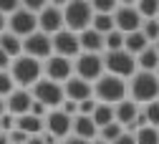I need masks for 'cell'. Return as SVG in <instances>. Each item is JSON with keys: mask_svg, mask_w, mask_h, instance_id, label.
<instances>
[{"mask_svg": "<svg viewBox=\"0 0 159 144\" xmlns=\"http://www.w3.org/2000/svg\"><path fill=\"white\" fill-rule=\"evenodd\" d=\"M91 116H93V121H96V127H98V129L106 127V124H111V121H116L114 106H111V104H101V101H98V106H96V111H93Z\"/></svg>", "mask_w": 159, "mask_h": 144, "instance_id": "cb8c5ba5", "label": "cell"}, {"mask_svg": "<svg viewBox=\"0 0 159 144\" xmlns=\"http://www.w3.org/2000/svg\"><path fill=\"white\" fill-rule=\"evenodd\" d=\"M144 114H147L149 127H157V129H159V99H157V101H149V104H144Z\"/></svg>", "mask_w": 159, "mask_h": 144, "instance_id": "1f68e13d", "label": "cell"}, {"mask_svg": "<svg viewBox=\"0 0 159 144\" xmlns=\"http://www.w3.org/2000/svg\"><path fill=\"white\" fill-rule=\"evenodd\" d=\"M5 111H8V104H5V99H3V96H0V116H3Z\"/></svg>", "mask_w": 159, "mask_h": 144, "instance_id": "c3c4849f", "label": "cell"}, {"mask_svg": "<svg viewBox=\"0 0 159 144\" xmlns=\"http://www.w3.org/2000/svg\"><path fill=\"white\" fill-rule=\"evenodd\" d=\"M157 76H159V68H157Z\"/></svg>", "mask_w": 159, "mask_h": 144, "instance_id": "f5cc1de1", "label": "cell"}, {"mask_svg": "<svg viewBox=\"0 0 159 144\" xmlns=\"http://www.w3.org/2000/svg\"><path fill=\"white\" fill-rule=\"evenodd\" d=\"M48 3H51V5H56V8H66L71 0H48Z\"/></svg>", "mask_w": 159, "mask_h": 144, "instance_id": "ee69618b", "label": "cell"}, {"mask_svg": "<svg viewBox=\"0 0 159 144\" xmlns=\"http://www.w3.org/2000/svg\"><path fill=\"white\" fill-rule=\"evenodd\" d=\"M46 5H51L48 0H20V8H25V10H30V13H41Z\"/></svg>", "mask_w": 159, "mask_h": 144, "instance_id": "836d02e7", "label": "cell"}, {"mask_svg": "<svg viewBox=\"0 0 159 144\" xmlns=\"http://www.w3.org/2000/svg\"><path fill=\"white\" fill-rule=\"evenodd\" d=\"M136 10L144 20L159 18V0H136Z\"/></svg>", "mask_w": 159, "mask_h": 144, "instance_id": "4316f807", "label": "cell"}, {"mask_svg": "<svg viewBox=\"0 0 159 144\" xmlns=\"http://www.w3.org/2000/svg\"><path fill=\"white\" fill-rule=\"evenodd\" d=\"M114 114H116V121L126 129L129 124H134V119L139 116V104H136V101H131V99L126 96L124 101H119V104L114 106Z\"/></svg>", "mask_w": 159, "mask_h": 144, "instance_id": "d6986e66", "label": "cell"}, {"mask_svg": "<svg viewBox=\"0 0 159 144\" xmlns=\"http://www.w3.org/2000/svg\"><path fill=\"white\" fill-rule=\"evenodd\" d=\"M10 63H13V58L0 48V71H10Z\"/></svg>", "mask_w": 159, "mask_h": 144, "instance_id": "b9f144b4", "label": "cell"}, {"mask_svg": "<svg viewBox=\"0 0 159 144\" xmlns=\"http://www.w3.org/2000/svg\"><path fill=\"white\" fill-rule=\"evenodd\" d=\"M23 53L38 61H48L53 56V35L43 33V30H35L28 38H23Z\"/></svg>", "mask_w": 159, "mask_h": 144, "instance_id": "ba28073f", "label": "cell"}, {"mask_svg": "<svg viewBox=\"0 0 159 144\" xmlns=\"http://www.w3.org/2000/svg\"><path fill=\"white\" fill-rule=\"evenodd\" d=\"M63 20H66V28L73 33H84L86 28H91V23H93L91 0H71L63 8Z\"/></svg>", "mask_w": 159, "mask_h": 144, "instance_id": "277c9868", "label": "cell"}, {"mask_svg": "<svg viewBox=\"0 0 159 144\" xmlns=\"http://www.w3.org/2000/svg\"><path fill=\"white\" fill-rule=\"evenodd\" d=\"M41 73H43V63L38 58L25 56V53L13 58V63H10V76H13V81L20 89H30L38 78H43Z\"/></svg>", "mask_w": 159, "mask_h": 144, "instance_id": "3957f363", "label": "cell"}, {"mask_svg": "<svg viewBox=\"0 0 159 144\" xmlns=\"http://www.w3.org/2000/svg\"><path fill=\"white\" fill-rule=\"evenodd\" d=\"M119 5H136V0H119Z\"/></svg>", "mask_w": 159, "mask_h": 144, "instance_id": "681fc988", "label": "cell"}, {"mask_svg": "<svg viewBox=\"0 0 159 144\" xmlns=\"http://www.w3.org/2000/svg\"><path fill=\"white\" fill-rule=\"evenodd\" d=\"M111 144H136V137H134L131 132H126V129H124V134L119 137V139H114Z\"/></svg>", "mask_w": 159, "mask_h": 144, "instance_id": "60d3db41", "label": "cell"}, {"mask_svg": "<svg viewBox=\"0 0 159 144\" xmlns=\"http://www.w3.org/2000/svg\"><path fill=\"white\" fill-rule=\"evenodd\" d=\"M25 144H46V142H43V137H41V134H35V137H30Z\"/></svg>", "mask_w": 159, "mask_h": 144, "instance_id": "f6af8a7d", "label": "cell"}, {"mask_svg": "<svg viewBox=\"0 0 159 144\" xmlns=\"http://www.w3.org/2000/svg\"><path fill=\"white\" fill-rule=\"evenodd\" d=\"M13 91H15V81H13L10 71H0V96L8 99Z\"/></svg>", "mask_w": 159, "mask_h": 144, "instance_id": "4dcf8cb0", "label": "cell"}, {"mask_svg": "<svg viewBox=\"0 0 159 144\" xmlns=\"http://www.w3.org/2000/svg\"><path fill=\"white\" fill-rule=\"evenodd\" d=\"M66 28V20H63V8H56V5H46L41 13H38V30H43L48 35H56L58 30Z\"/></svg>", "mask_w": 159, "mask_h": 144, "instance_id": "4fadbf2b", "label": "cell"}, {"mask_svg": "<svg viewBox=\"0 0 159 144\" xmlns=\"http://www.w3.org/2000/svg\"><path fill=\"white\" fill-rule=\"evenodd\" d=\"M93 96H96V101H101V104L116 106L119 101H124L129 96V81L119 78L114 73H104L98 81H93Z\"/></svg>", "mask_w": 159, "mask_h": 144, "instance_id": "6da1fadb", "label": "cell"}, {"mask_svg": "<svg viewBox=\"0 0 159 144\" xmlns=\"http://www.w3.org/2000/svg\"><path fill=\"white\" fill-rule=\"evenodd\" d=\"M8 30L15 33L18 38H28L30 33L38 30V15L25 8H18L13 15H8Z\"/></svg>", "mask_w": 159, "mask_h": 144, "instance_id": "9c48e42d", "label": "cell"}, {"mask_svg": "<svg viewBox=\"0 0 159 144\" xmlns=\"http://www.w3.org/2000/svg\"><path fill=\"white\" fill-rule=\"evenodd\" d=\"M3 30H8V15L0 13V33H3Z\"/></svg>", "mask_w": 159, "mask_h": 144, "instance_id": "bcb514c9", "label": "cell"}, {"mask_svg": "<svg viewBox=\"0 0 159 144\" xmlns=\"http://www.w3.org/2000/svg\"><path fill=\"white\" fill-rule=\"evenodd\" d=\"M136 66H139V71H154L157 73V68H159V51H157L154 43L136 56Z\"/></svg>", "mask_w": 159, "mask_h": 144, "instance_id": "7402d4cb", "label": "cell"}, {"mask_svg": "<svg viewBox=\"0 0 159 144\" xmlns=\"http://www.w3.org/2000/svg\"><path fill=\"white\" fill-rule=\"evenodd\" d=\"M5 104H8V111H10L13 116L30 114V106H33V94H30V89H20V86H18V89L5 99Z\"/></svg>", "mask_w": 159, "mask_h": 144, "instance_id": "2e32d148", "label": "cell"}, {"mask_svg": "<svg viewBox=\"0 0 159 144\" xmlns=\"http://www.w3.org/2000/svg\"><path fill=\"white\" fill-rule=\"evenodd\" d=\"M124 134V127L119 124V121H111V124H106V127H101L98 129V139H104V142H114V139H119Z\"/></svg>", "mask_w": 159, "mask_h": 144, "instance_id": "f1b7e54d", "label": "cell"}, {"mask_svg": "<svg viewBox=\"0 0 159 144\" xmlns=\"http://www.w3.org/2000/svg\"><path fill=\"white\" fill-rule=\"evenodd\" d=\"M96 106H98L96 96H93V99H86V101H81V104H78V114H86V116H91V114L96 111Z\"/></svg>", "mask_w": 159, "mask_h": 144, "instance_id": "e575fe53", "label": "cell"}, {"mask_svg": "<svg viewBox=\"0 0 159 144\" xmlns=\"http://www.w3.org/2000/svg\"><path fill=\"white\" fill-rule=\"evenodd\" d=\"M53 53L58 56H66V58H76L81 53V43H78V33L63 28L53 35Z\"/></svg>", "mask_w": 159, "mask_h": 144, "instance_id": "5bb4252c", "label": "cell"}, {"mask_svg": "<svg viewBox=\"0 0 159 144\" xmlns=\"http://www.w3.org/2000/svg\"><path fill=\"white\" fill-rule=\"evenodd\" d=\"M51 109L46 106V104H41V101H35L33 99V106H30V114H35V116H41V119H46V114H48Z\"/></svg>", "mask_w": 159, "mask_h": 144, "instance_id": "f35d334b", "label": "cell"}, {"mask_svg": "<svg viewBox=\"0 0 159 144\" xmlns=\"http://www.w3.org/2000/svg\"><path fill=\"white\" fill-rule=\"evenodd\" d=\"M154 46H157V51H159V40H157V43H154Z\"/></svg>", "mask_w": 159, "mask_h": 144, "instance_id": "816d5d0a", "label": "cell"}, {"mask_svg": "<svg viewBox=\"0 0 159 144\" xmlns=\"http://www.w3.org/2000/svg\"><path fill=\"white\" fill-rule=\"evenodd\" d=\"M20 8V0H0V13L3 15H13Z\"/></svg>", "mask_w": 159, "mask_h": 144, "instance_id": "d590c367", "label": "cell"}, {"mask_svg": "<svg viewBox=\"0 0 159 144\" xmlns=\"http://www.w3.org/2000/svg\"><path fill=\"white\" fill-rule=\"evenodd\" d=\"M0 48H3L10 58H18V56H23V38H18L10 30H3L0 33Z\"/></svg>", "mask_w": 159, "mask_h": 144, "instance_id": "44dd1931", "label": "cell"}, {"mask_svg": "<svg viewBox=\"0 0 159 144\" xmlns=\"http://www.w3.org/2000/svg\"><path fill=\"white\" fill-rule=\"evenodd\" d=\"M136 144H159V129L157 127H142L139 132H134Z\"/></svg>", "mask_w": 159, "mask_h": 144, "instance_id": "83f0119b", "label": "cell"}, {"mask_svg": "<svg viewBox=\"0 0 159 144\" xmlns=\"http://www.w3.org/2000/svg\"><path fill=\"white\" fill-rule=\"evenodd\" d=\"M15 127L20 132H25L28 137H35V134L46 132V119L35 116V114H23V116H15Z\"/></svg>", "mask_w": 159, "mask_h": 144, "instance_id": "ffe728a7", "label": "cell"}, {"mask_svg": "<svg viewBox=\"0 0 159 144\" xmlns=\"http://www.w3.org/2000/svg\"><path fill=\"white\" fill-rule=\"evenodd\" d=\"M8 134H10V144H25V142L30 139V137H28L25 132H20V129H18V127H15L13 132H8Z\"/></svg>", "mask_w": 159, "mask_h": 144, "instance_id": "74e56055", "label": "cell"}, {"mask_svg": "<svg viewBox=\"0 0 159 144\" xmlns=\"http://www.w3.org/2000/svg\"><path fill=\"white\" fill-rule=\"evenodd\" d=\"M0 144H10V134L8 132H0Z\"/></svg>", "mask_w": 159, "mask_h": 144, "instance_id": "7dc6e473", "label": "cell"}, {"mask_svg": "<svg viewBox=\"0 0 159 144\" xmlns=\"http://www.w3.org/2000/svg\"><path fill=\"white\" fill-rule=\"evenodd\" d=\"M129 99L136 104H149L159 99V76L154 71H136L129 78Z\"/></svg>", "mask_w": 159, "mask_h": 144, "instance_id": "7a4b0ae2", "label": "cell"}, {"mask_svg": "<svg viewBox=\"0 0 159 144\" xmlns=\"http://www.w3.org/2000/svg\"><path fill=\"white\" fill-rule=\"evenodd\" d=\"M30 94H33L35 101L46 104L48 109H61V104L66 101L63 84H58V81H51V78H38L35 84L30 86Z\"/></svg>", "mask_w": 159, "mask_h": 144, "instance_id": "5b68a950", "label": "cell"}, {"mask_svg": "<svg viewBox=\"0 0 159 144\" xmlns=\"http://www.w3.org/2000/svg\"><path fill=\"white\" fill-rule=\"evenodd\" d=\"M91 28L98 30L101 35L111 33V30L116 28V23H114V13H93V23H91Z\"/></svg>", "mask_w": 159, "mask_h": 144, "instance_id": "d4e9b609", "label": "cell"}, {"mask_svg": "<svg viewBox=\"0 0 159 144\" xmlns=\"http://www.w3.org/2000/svg\"><path fill=\"white\" fill-rule=\"evenodd\" d=\"M152 43L147 40V35L142 33V28L134 30V33H126V40H124V51H129L131 56H139L144 48H149Z\"/></svg>", "mask_w": 159, "mask_h": 144, "instance_id": "603a6c76", "label": "cell"}, {"mask_svg": "<svg viewBox=\"0 0 159 144\" xmlns=\"http://www.w3.org/2000/svg\"><path fill=\"white\" fill-rule=\"evenodd\" d=\"M63 91H66V99L76 101V104H81L86 99H93V84L86 78H78L76 73L63 84Z\"/></svg>", "mask_w": 159, "mask_h": 144, "instance_id": "9a60e30c", "label": "cell"}, {"mask_svg": "<svg viewBox=\"0 0 159 144\" xmlns=\"http://www.w3.org/2000/svg\"><path fill=\"white\" fill-rule=\"evenodd\" d=\"M91 144H109V142H104V139H98V137H96V139H93Z\"/></svg>", "mask_w": 159, "mask_h": 144, "instance_id": "f907efd6", "label": "cell"}, {"mask_svg": "<svg viewBox=\"0 0 159 144\" xmlns=\"http://www.w3.org/2000/svg\"><path fill=\"white\" fill-rule=\"evenodd\" d=\"M13 129H15V116L10 111H5L0 116V132H13Z\"/></svg>", "mask_w": 159, "mask_h": 144, "instance_id": "8d00e7d4", "label": "cell"}, {"mask_svg": "<svg viewBox=\"0 0 159 144\" xmlns=\"http://www.w3.org/2000/svg\"><path fill=\"white\" fill-rule=\"evenodd\" d=\"M78 43H81V53H104V35L93 30V28H86L84 33H78Z\"/></svg>", "mask_w": 159, "mask_h": 144, "instance_id": "e0dca14e", "label": "cell"}, {"mask_svg": "<svg viewBox=\"0 0 159 144\" xmlns=\"http://www.w3.org/2000/svg\"><path fill=\"white\" fill-rule=\"evenodd\" d=\"M142 33L147 35L149 43H157V40H159V18H149V20H144V23H142Z\"/></svg>", "mask_w": 159, "mask_h": 144, "instance_id": "f546056e", "label": "cell"}, {"mask_svg": "<svg viewBox=\"0 0 159 144\" xmlns=\"http://www.w3.org/2000/svg\"><path fill=\"white\" fill-rule=\"evenodd\" d=\"M114 23H116V30H121V33H134L142 28L144 23V18L139 15L136 5H119L114 10Z\"/></svg>", "mask_w": 159, "mask_h": 144, "instance_id": "7c38bea8", "label": "cell"}, {"mask_svg": "<svg viewBox=\"0 0 159 144\" xmlns=\"http://www.w3.org/2000/svg\"><path fill=\"white\" fill-rule=\"evenodd\" d=\"M43 71H46V78L58 81V84H66V81L73 76V58H66V56L53 53L46 63H43Z\"/></svg>", "mask_w": 159, "mask_h": 144, "instance_id": "8fae6325", "label": "cell"}, {"mask_svg": "<svg viewBox=\"0 0 159 144\" xmlns=\"http://www.w3.org/2000/svg\"><path fill=\"white\" fill-rule=\"evenodd\" d=\"M124 40H126V33H121V30H111V33H106L104 35V48L106 51H121L124 48ZM104 51V53H106Z\"/></svg>", "mask_w": 159, "mask_h": 144, "instance_id": "484cf974", "label": "cell"}, {"mask_svg": "<svg viewBox=\"0 0 159 144\" xmlns=\"http://www.w3.org/2000/svg\"><path fill=\"white\" fill-rule=\"evenodd\" d=\"M61 109H63L68 116H76V114H78V104H76V101H71V99H66V101H63Z\"/></svg>", "mask_w": 159, "mask_h": 144, "instance_id": "ab89813d", "label": "cell"}, {"mask_svg": "<svg viewBox=\"0 0 159 144\" xmlns=\"http://www.w3.org/2000/svg\"><path fill=\"white\" fill-rule=\"evenodd\" d=\"M46 132H51L56 139H68L73 134V116H68L63 109H51L46 114Z\"/></svg>", "mask_w": 159, "mask_h": 144, "instance_id": "30bf717a", "label": "cell"}, {"mask_svg": "<svg viewBox=\"0 0 159 144\" xmlns=\"http://www.w3.org/2000/svg\"><path fill=\"white\" fill-rule=\"evenodd\" d=\"M73 73L78 78H86V81H98L106 73L104 66V53H78L73 58Z\"/></svg>", "mask_w": 159, "mask_h": 144, "instance_id": "52a82bcc", "label": "cell"}, {"mask_svg": "<svg viewBox=\"0 0 159 144\" xmlns=\"http://www.w3.org/2000/svg\"><path fill=\"white\" fill-rule=\"evenodd\" d=\"M73 134H76V137H81V139H89V142H93V139L98 137V127H96L93 116L76 114V116H73Z\"/></svg>", "mask_w": 159, "mask_h": 144, "instance_id": "ac0fdd59", "label": "cell"}, {"mask_svg": "<svg viewBox=\"0 0 159 144\" xmlns=\"http://www.w3.org/2000/svg\"><path fill=\"white\" fill-rule=\"evenodd\" d=\"M93 13H114L119 8V0H91Z\"/></svg>", "mask_w": 159, "mask_h": 144, "instance_id": "d6a6232c", "label": "cell"}, {"mask_svg": "<svg viewBox=\"0 0 159 144\" xmlns=\"http://www.w3.org/2000/svg\"><path fill=\"white\" fill-rule=\"evenodd\" d=\"M63 144H91L89 139H81V137H76V134H71L68 139H63Z\"/></svg>", "mask_w": 159, "mask_h": 144, "instance_id": "7bdbcfd3", "label": "cell"}, {"mask_svg": "<svg viewBox=\"0 0 159 144\" xmlns=\"http://www.w3.org/2000/svg\"><path fill=\"white\" fill-rule=\"evenodd\" d=\"M104 66H106V73H114L119 78H131L139 66H136V56H131L129 51H106L104 53Z\"/></svg>", "mask_w": 159, "mask_h": 144, "instance_id": "8992f818", "label": "cell"}]
</instances>
